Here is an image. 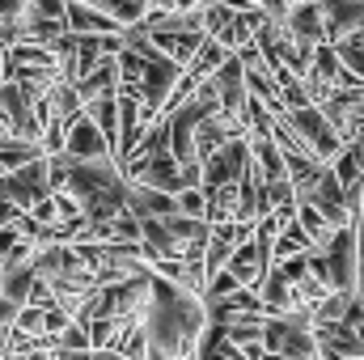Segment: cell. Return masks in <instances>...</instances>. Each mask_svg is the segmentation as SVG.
Instances as JSON below:
<instances>
[{"label":"cell","mask_w":364,"mask_h":360,"mask_svg":"<svg viewBox=\"0 0 364 360\" xmlns=\"http://www.w3.org/2000/svg\"><path fill=\"white\" fill-rule=\"evenodd\" d=\"M144 335H149V352L166 360H182L195 356L199 348V335L208 327V314H203V301L182 292L178 284L153 275V297H149V314H144Z\"/></svg>","instance_id":"6da1fadb"},{"label":"cell","mask_w":364,"mask_h":360,"mask_svg":"<svg viewBox=\"0 0 364 360\" xmlns=\"http://www.w3.org/2000/svg\"><path fill=\"white\" fill-rule=\"evenodd\" d=\"M64 170H68L64 174V195H73L81 203L85 225H106V221L127 212V182H123L119 162H90V166H81V162L64 157Z\"/></svg>","instance_id":"7a4b0ae2"},{"label":"cell","mask_w":364,"mask_h":360,"mask_svg":"<svg viewBox=\"0 0 364 360\" xmlns=\"http://www.w3.org/2000/svg\"><path fill=\"white\" fill-rule=\"evenodd\" d=\"M208 238H212L208 221H182V216L140 221V246H144L149 268L153 263H203Z\"/></svg>","instance_id":"3957f363"},{"label":"cell","mask_w":364,"mask_h":360,"mask_svg":"<svg viewBox=\"0 0 364 360\" xmlns=\"http://www.w3.org/2000/svg\"><path fill=\"white\" fill-rule=\"evenodd\" d=\"M149 297H153V275L114 284V288H97L85 309V327L90 322H114V327H140L149 314Z\"/></svg>","instance_id":"277c9868"},{"label":"cell","mask_w":364,"mask_h":360,"mask_svg":"<svg viewBox=\"0 0 364 360\" xmlns=\"http://www.w3.org/2000/svg\"><path fill=\"white\" fill-rule=\"evenodd\" d=\"M77 255L90 268L97 288H114V284L153 275L149 259H144V246H77Z\"/></svg>","instance_id":"5b68a950"},{"label":"cell","mask_w":364,"mask_h":360,"mask_svg":"<svg viewBox=\"0 0 364 360\" xmlns=\"http://www.w3.org/2000/svg\"><path fill=\"white\" fill-rule=\"evenodd\" d=\"M263 356L318 360V344H314V318H309V314L267 318V322H263Z\"/></svg>","instance_id":"8992f818"},{"label":"cell","mask_w":364,"mask_h":360,"mask_svg":"<svg viewBox=\"0 0 364 360\" xmlns=\"http://www.w3.org/2000/svg\"><path fill=\"white\" fill-rule=\"evenodd\" d=\"M322 268H326V288L339 297H356L360 284V246H356V229H335V238L318 250Z\"/></svg>","instance_id":"52a82bcc"},{"label":"cell","mask_w":364,"mask_h":360,"mask_svg":"<svg viewBox=\"0 0 364 360\" xmlns=\"http://www.w3.org/2000/svg\"><path fill=\"white\" fill-rule=\"evenodd\" d=\"M284 123H288V132L296 136V144L318 162V166H331L339 153H343V140L335 136V127L326 123V115L318 110V106H309V110H296V115H279Z\"/></svg>","instance_id":"ba28073f"},{"label":"cell","mask_w":364,"mask_h":360,"mask_svg":"<svg viewBox=\"0 0 364 360\" xmlns=\"http://www.w3.org/2000/svg\"><path fill=\"white\" fill-rule=\"evenodd\" d=\"M0 123H4L9 140L43 144V123H38V115H34V102L26 97L21 85H13V81L0 85Z\"/></svg>","instance_id":"9c48e42d"},{"label":"cell","mask_w":364,"mask_h":360,"mask_svg":"<svg viewBox=\"0 0 364 360\" xmlns=\"http://www.w3.org/2000/svg\"><path fill=\"white\" fill-rule=\"evenodd\" d=\"M296 203H309L331 229H352V225H356V216H352V208H348V199H343V186L335 182L331 166L318 174V182H314L305 195H296Z\"/></svg>","instance_id":"30bf717a"},{"label":"cell","mask_w":364,"mask_h":360,"mask_svg":"<svg viewBox=\"0 0 364 360\" xmlns=\"http://www.w3.org/2000/svg\"><path fill=\"white\" fill-rule=\"evenodd\" d=\"M305 90H309V97H314V106H322L326 97H335V93H343V90H360V85L343 73V64L335 60V51L322 43V47L314 51L309 68H305Z\"/></svg>","instance_id":"8fae6325"},{"label":"cell","mask_w":364,"mask_h":360,"mask_svg":"<svg viewBox=\"0 0 364 360\" xmlns=\"http://www.w3.org/2000/svg\"><path fill=\"white\" fill-rule=\"evenodd\" d=\"M246 174H250V140L237 136V140H229L220 153H212L203 162V191L233 186V182H242Z\"/></svg>","instance_id":"7c38bea8"},{"label":"cell","mask_w":364,"mask_h":360,"mask_svg":"<svg viewBox=\"0 0 364 360\" xmlns=\"http://www.w3.org/2000/svg\"><path fill=\"white\" fill-rule=\"evenodd\" d=\"M318 110L326 115V123L335 127V136L343 140V149L356 144L364 136V85L360 90H343V93H335V97H326Z\"/></svg>","instance_id":"4fadbf2b"},{"label":"cell","mask_w":364,"mask_h":360,"mask_svg":"<svg viewBox=\"0 0 364 360\" xmlns=\"http://www.w3.org/2000/svg\"><path fill=\"white\" fill-rule=\"evenodd\" d=\"M38 275H34V246H17V255L0 268V297L17 309L30 305V292H34Z\"/></svg>","instance_id":"5bb4252c"},{"label":"cell","mask_w":364,"mask_h":360,"mask_svg":"<svg viewBox=\"0 0 364 360\" xmlns=\"http://www.w3.org/2000/svg\"><path fill=\"white\" fill-rule=\"evenodd\" d=\"M64 157H68V162H81V166H90V162H114L110 144L102 140V132H97L90 119H85V110L68 123V136H64Z\"/></svg>","instance_id":"9a60e30c"},{"label":"cell","mask_w":364,"mask_h":360,"mask_svg":"<svg viewBox=\"0 0 364 360\" xmlns=\"http://www.w3.org/2000/svg\"><path fill=\"white\" fill-rule=\"evenodd\" d=\"M208 85H212V93H216L220 110H225V115H233V119L242 123L250 93H246V68L237 64V55H229V60H225V68H220V73H216Z\"/></svg>","instance_id":"2e32d148"},{"label":"cell","mask_w":364,"mask_h":360,"mask_svg":"<svg viewBox=\"0 0 364 360\" xmlns=\"http://www.w3.org/2000/svg\"><path fill=\"white\" fill-rule=\"evenodd\" d=\"M255 238V229H246V225H237V221H225V225H212V238H208V255H203V271L208 275H216V271L225 268L246 242Z\"/></svg>","instance_id":"e0dca14e"},{"label":"cell","mask_w":364,"mask_h":360,"mask_svg":"<svg viewBox=\"0 0 364 360\" xmlns=\"http://www.w3.org/2000/svg\"><path fill=\"white\" fill-rule=\"evenodd\" d=\"M318 4H322V26L331 47L364 30V0H318Z\"/></svg>","instance_id":"ac0fdd59"},{"label":"cell","mask_w":364,"mask_h":360,"mask_svg":"<svg viewBox=\"0 0 364 360\" xmlns=\"http://www.w3.org/2000/svg\"><path fill=\"white\" fill-rule=\"evenodd\" d=\"M64 21H68V34H77V38H114V34H123L106 13L93 9L90 0H68Z\"/></svg>","instance_id":"d6986e66"},{"label":"cell","mask_w":364,"mask_h":360,"mask_svg":"<svg viewBox=\"0 0 364 360\" xmlns=\"http://www.w3.org/2000/svg\"><path fill=\"white\" fill-rule=\"evenodd\" d=\"M77 97L81 106H90L97 97H119V55H106L90 68V77L77 85Z\"/></svg>","instance_id":"ffe728a7"},{"label":"cell","mask_w":364,"mask_h":360,"mask_svg":"<svg viewBox=\"0 0 364 360\" xmlns=\"http://www.w3.org/2000/svg\"><path fill=\"white\" fill-rule=\"evenodd\" d=\"M127 212L136 221H170V216H178V199L149 191V186H127Z\"/></svg>","instance_id":"44dd1931"},{"label":"cell","mask_w":364,"mask_h":360,"mask_svg":"<svg viewBox=\"0 0 364 360\" xmlns=\"http://www.w3.org/2000/svg\"><path fill=\"white\" fill-rule=\"evenodd\" d=\"M97 13H106L119 30H136L149 17V0H90Z\"/></svg>","instance_id":"7402d4cb"},{"label":"cell","mask_w":364,"mask_h":360,"mask_svg":"<svg viewBox=\"0 0 364 360\" xmlns=\"http://www.w3.org/2000/svg\"><path fill=\"white\" fill-rule=\"evenodd\" d=\"M301 255H314V242L305 238V229H301L296 221H288V225L279 229L275 246H272V268L275 263H284V259H301Z\"/></svg>","instance_id":"603a6c76"},{"label":"cell","mask_w":364,"mask_h":360,"mask_svg":"<svg viewBox=\"0 0 364 360\" xmlns=\"http://www.w3.org/2000/svg\"><path fill=\"white\" fill-rule=\"evenodd\" d=\"M225 60H229V51H225L220 43H212V38H208V43L199 47V55H195V60H191L182 73H186L191 81H199V85H203V81H212V77L225 68Z\"/></svg>","instance_id":"cb8c5ba5"},{"label":"cell","mask_w":364,"mask_h":360,"mask_svg":"<svg viewBox=\"0 0 364 360\" xmlns=\"http://www.w3.org/2000/svg\"><path fill=\"white\" fill-rule=\"evenodd\" d=\"M237 186H242V182H233V186H216V191H203V199H208L203 221H208V225H225V221H233V212H237Z\"/></svg>","instance_id":"d4e9b609"},{"label":"cell","mask_w":364,"mask_h":360,"mask_svg":"<svg viewBox=\"0 0 364 360\" xmlns=\"http://www.w3.org/2000/svg\"><path fill=\"white\" fill-rule=\"evenodd\" d=\"M43 157H47L43 144H26V140H4V144H0V166H4V174L26 170V166H34V162H43Z\"/></svg>","instance_id":"484cf974"},{"label":"cell","mask_w":364,"mask_h":360,"mask_svg":"<svg viewBox=\"0 0 364 360\" xmlns=\"http://www.w3.org/2000/svg\"><path fill=\"white\" fill-rule=\"evenodd\" d=\"M119 360H144L149 356V335H144V327H127L119 339H114V348H110Z\"/></svg>","instance_id":"4316f807"},{"label":"cell","mask_w":364,"mask_h":360,"mask_svg":"<svg viewBox=\"0 0 364 360\" xmlns=\"http://www.w3.org/2000/svg\"><path fill=\"white\" fill-rule=\"evenodd\" d=\"M51 352H93V348H90V331L73 322V327H68V331L51 344Z\"/></svg>","instance_id":"83f0119b"},{"label":"cell","mask_w":364,"mask_h":360,"mask_svg":"<svg viewBox=\"0 0 364 360\" xmlns=\"http://www.w3.org/2000/svg\"><path fill=\"white\" fill-rule=\"evenodd\" d=\"M233 292H242V288H237V280H233L229 271H216V275H208L203 301H220V297H233Z\"/></svg>","instance_id":"f1b7e54d"},{"label":"cell","mask_w":364,"mask_h":360,"mask_svg":"<svg viewBox=\"0 0 364 360\" xmlns=\"http://www.w3.org/2000/svg\"><path fill=\"white\" fill-rule=\"evenodd\" d=\"M203 212H208L203 191H182L178 195V216L182 221H203Z\"/></svg>","instance_id":"f546056e"},{"label":"cell","mask_w":364,"mask_h":360,"mask_svg":"<svg viewBox=\"0 0 364 360\" xmlns=\"http://www.w3.org/2000/svg\"><path fill=\"white\" fill-rule=\"evenodd\" d=\"M17 246H21V242H17V233H13V229H0V268L17 255Z\"/></svg>","instance_id":"4dcf8cb0"},{"label":"cell","mask_w":364,"mask_h":360,"mask_svg":"<svg viewBox=\"0 0 364 360\" xmlns=\"http://www.w3.org/2000/svg\"><path fill=\"white\" fill-rule=\"evenodd\" d=\"M13 322H17V305H9L0 297V331H13Z\"/></svg>","instance_id":"1f68e13d"},{"label":"cell","mask_w":364,"mask_h":360,"mask_svg":"<svg viewBox=\"0 0 364 360\" xmlns=\"http://www.w3.org/2000/svg\"><path fill=\"white\" fill-rule=\"evenodd\" d=\"M0 179H4V166H0Z\"/></svg>","instance_id":"d6a6232c"},{"label":"cell","mask_w":364,"mask_h":360,"mask_svg":"<svg viewBox=\"0 0 364 360\" xmlns=\"http://www.w3.org/2000/svg\"><path fill=\"white\" fill-rule=\"evenodd\" d=\"M182 360H195V356H182Z\"/></svg>","instance_id":"836d02e7"}]
</instances>
